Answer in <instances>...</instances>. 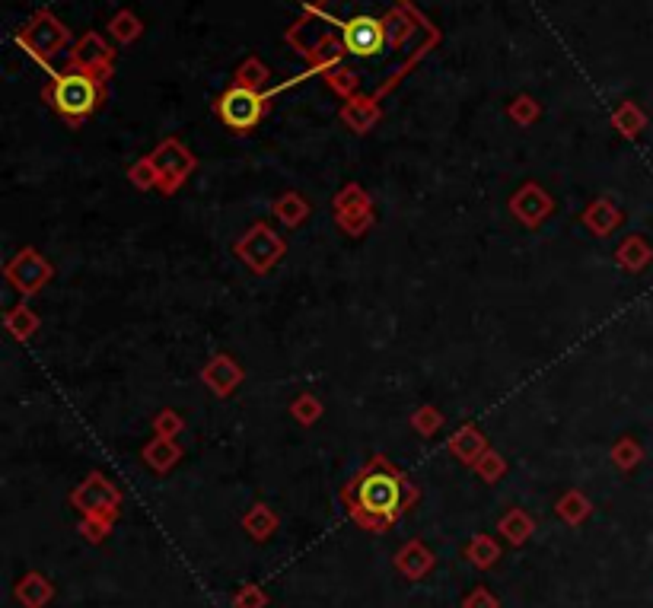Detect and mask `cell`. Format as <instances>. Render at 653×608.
Here are the masks:
<instances>
[{"label": "cell", "mask_w": 653, "mask_h": 608, "mask_svg": "<svg viewBox=\"0 0 653 608\" xmlns=\"http://www.w3.org/2000/svg\"><path fill=\"white\" fill-rule=\"evenodd\" d=\"M351 507L364 526L370 529L389 526L405 510V484L389 468H373V472H367L357 481V488L351 494Z\"/></svg>", "instance_id": "1"}, {"label": "cell", "mask_w": 653, "mask_h": 608, "mask_svg": "<svg viewBox=\"0 0 653 608\" xmlns=\"http://www.w3.org/2000/svg\"><path fill=\"white\" fill-rule=\"evenodd\" d=\"M51 102H55V109L71 118V121H80L87 118L96 102H99V86L90 74L83 71H71V74H61L51 86Z\"/></svg>", "instance_id": "2"}, {"label": "cell", "mask_w": 653, "mask_h": 608, "mask_svg": "<svg viewBox=\"0 0 653 608\" xmlns=\"http://www.w3.org/2000/svg\"><path fill=\"white\" fill-rule=\"evenodd\" d=\"M217 109H220V118L227 121L230 128L236 131H249L255 121L262 118L265 112V96L255 90V86H233V90H227L220 96L217 102Z\"/></svg>", "instance_id": "3"}, {"label": "cell", "mask_w": 653, "mask_h": 608, "mask_svg": "<svg viewBox=\"0 0 653 608\" xmlns=\"http://www.w3.org/2000/svg\"><path fill=\"white\" fill-rule=\"evenodd\" d=\"M341 39H345V48L351 55L370 58L383 48V23L373 20V16H351L348 23H341Z\"/></svg>", "instance_id": "4"}, {"label": "cell", "mask_w": 653, "mask_h": 608, "mask_svg": "<svg viewBox=\"0 0 653 608\" xmlns=\"http://www.w3.org/2000/svg\"><path fill=\"white\" fill-rule=\"evenodd\" d=\"M469 608H494V602H491V599H481V596H475V599L469 602Z\"/></svg>", "instance_id": "5"}]
</instances>
